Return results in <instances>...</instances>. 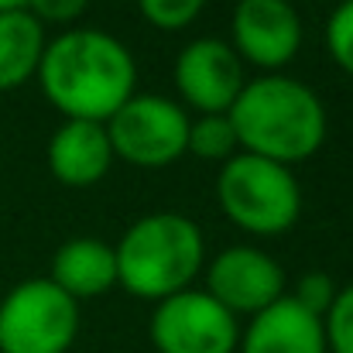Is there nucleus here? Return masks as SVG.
<instances>
[{
	"instance_id": "f257e3e1",
	"label": "nucleus",
	"mask_w": 353,
	"mask_h": 353,
	"mask_svg": "<svg viewBox=\"0 0 353 353\" xmlns=\"http://www.w3.org/2000/svg\"><path fill=\"white\" fill-rule=\"evenodd\" d=\"M34 79L65 120L107 123L137 90V62L117 34L69 28L45 45Z\"/></svg>"
},
{
	"instance_id": "f03ea898",
	"label": "nucleus",
	"mask_w": 353,
	"mask_h": 353,
	"mask_svg": "<svg viewBox=\"0 0 353 353\" xmlns=\"http://www.w3.org/2000/svg\"><path fill=\"white\" fill-rule=\"evenodd\" d=\"M227 117L240 151L285 168L312 158L326 141V107L319 93L285 72H264L243 83Z\"/></svg>"
},
{
	"instance_id": "7ed1b4c3",
	"label": "nucleus",
	"mask_w": 353,
	"mask_h": 353,
	"mask_svg": "<svg viewBox=\"0 0 353 353\" xmlns=\"http://www.w3.org/2000/svg\"><path fill=\"white\" fill-rule=\"evenodd\" d=\"M114 254L120 288H127L134 299L161 302L192 288L206 264V240L196 220L165 210L134 220Z\"/></svg>"
},
{
	"instance_id": "20e7f679",
	"label": "nucleus",
	"mask_w": 353,
	"mask_h": 353,
	"mask_svg": "<svg viewBox=\"0 0 353 353\" xmlns=\"http://www.w3.org/2000/svg\"><path fill=\"white\" fill-rule=\"evenodd\" d=\"M223 216L250 236H281L299 223L302 185L292 168L236 151L216 175Z\"/></svg>"
},
{
	"instance_id": "39448f33",
	"label": "nucleus",
	"mask_w": 353,
	"mask_h": 353,
	"mask_svg": "<svg viewBox=\"0 0 353 353\" xmlns=\"http://www.w3.org/2000/svg\"><path fill=\"white\" fill-rule=\"evenodd\" d=\"M79 302L48 278H28L0 299V353H69Z\"/></svg>"
},
{
	"instance_id": "423d86ee",
	"label": "nucleus",
	"mask_w": 353,
	"mask_h": 353,
	"mask_svg": "<svg viewBox=\"0 0 353 353\" xmlns=\"http://www.w3.org/2000/svg\"><path fill=\"white\" fill-rule=\"evenodd\" d=\"M103 127L114 158L134 168L175 165L189 144V114L182 103L154 93H134Z\"/></svg>"
},
{
	"instance_id": "0eeeda50",
	"label": "nucleus",
	"mask_w": 353,
	"mask_h": 353,
	"mask_svg": "<svg viewBox=\"0 0 353 353\" xmlns=\"http://www.w3.org/2000/svg\"><path fill=\"white\" fill-rule=\"evenodd\" d=\"M148 336L158 353H236L240 326L210 292L185 288L154 302Z\"/></svg>"
},
{
	"instance_id": "6e6552de",
	"label": "nucleus",
	"mask_w": 353,
	"mask_h": 353,
	"mask_svg": "<svg viewBox=\"0 0 353 353\" xmlns=\"http://www.w3.org/2000/svg\"><path fill=\"white\" fill-rule=\"evenodd\" d=\"M305 28L292 0H236L230 17V48L240 62L281 72L302 48Z\"/></svg>"
},
{
	"instance_id": "1a4fd4ad",
	"label": "nucleus",
	"mask_w": 353,
	"mask_h": 353,
	"mask_svg": "<svg viewBox=\"0 0 353 353\" xmlns=\"http://www.w3.org/2000/svg\"><path fill=\"white\" fill-rule=\"evenodd\" d=\"M230 316H257L285 295L281 264L261 247L234 243L206 268V288Z\"/></svg>"
},
{
	"instance_id": "9d476101",
	"label": "nucleus",
	"mask_w": 353,
	"mask_h": 353,
	"mask_svg": "<svg viewBox=\"0 0 353 353\" xmlns=\"http://www.w3.org/2000/svg\"><path fill=\"white\" fill-rule=\"evenodd\" d=\"M172 83L182 103L203 117V114H227L247 79H243V62L236 59L230 41L196 38L175 55Z\"/></svg>"
},
{
	"instance_id": "9b49d317",
	"label": "nucleus",
	"mask_w": 353,
	"mask_h": 353,
	"mask_svg": "<svg viewBox=\"0 0 353 353\" xmlns=\"http://www.w3.org/2000/svg\"><path fill=\"white\" fill-rule=\"evenodd\" d=\"M45 158H48V172L55 175V182L69 189H90L100 179H107L114 165V148H110L103 123L62 120L45 148Z\"/></svg>"
},
{
	"instance_id": "f8f14e48",
	"label": "nucleus",
	"mask_w": 353,
	"mask_h": 353,
	"mask_svg": "<svg viewBox=\"0 0 353 353\" xmlns=\"http://www.w3.org/2000/svg\"><path fill=\"white\" fill-rule=\"evenodd\" d=\"M236 353H330L323 319L305 312L295 299L281 295L264 312L250 316Z\"/></svg>"
},
{
	"instance_id": "ddd939ff",
	"label": "nucleus",
	"mask_w": 353,
	"mask_h": 353,
	"mask_svg": "<svg viewBox=\"0 0 353 353\" xmlns=\"http://www.w3.org/2000/svg\"><path fill=\"white\" fill-rule=\"evenodd\" d=\"M69 299H97L117 285V254L110 243L97 236H72L52 257V274Z\"/></svg>"
},
{
	"instance_id": "4468645a",
	"label": "nucleus",
	"mask_w": 353,
	"mask_h": 353,
	"mask_svg": "<svg viewBox=\"0 0 353 353\" xmlns=\"http://www.w3.org/2000/svg\"><path fill=\"white\" fill-rule=\"evenodd\" d=\"M45 45V24L31 17L24 7L0 14V93L34 79Z\"/></svg>"
},
{
	"instance_id": "2eb2a0df",
	"label": "nucleus",
	"mask_w": 353,
	"mask_h": 353,
	"mask_svg": "<svg viewBox=\"0 0 353 353\" xmlns=\"http://www.w3.org/2000/svg\"><path fill=\"white\" fill-rule=\"evenodd\" d=\"M189 154L203 158V161H230L236 151V134L227 114H203V117L189 120Z\"/></svg>"
},
{
	"instance_id": "dca6fc26",
	"label": "nucleus",
	"mask_w": 353,
	"mask_h": 353,
	"mask_svg": "<svg viewBox=\"0 0 353 353\" xmlns=\"http://www.w3.org/2000/svg\"><path fill=\"white\" fill-rule=\"evenodd\" d=\"M206 0H137L141 17L158 31H182L203 14Z\"/></svg>"
},
{
	"instance_id": "f3484780",
	"label": "nucleus",
	"mask_w": 353,
	"mask_h": 353,
	"mask_svg": "<svg viewBox=\"0 0 353 353\" xmlns=\"http://www.w3.org/2000/svg\"><path fill=\"white\" fill-rule=\"evenodd\" d=\"M323 333L330 353H353V281L336 292L333 305L326 309Z\"/></svg>"
},
{
	"instance_id": "a211bd4d",
	"label": "nucleus",
	"mask_w": 353,
	"mask_h": 353,
	"mask_svg": "<svg viewBox=\"0 0 353 353\" xmlns=\"http://www.w3.org/2000/svg\"><path fill=\"white\" fill-rule=\"evenodd\" d=\"M326 52L330 59L353 76V0H340L326 21Z\"/></svg>"
},
{
	"instance_id": "6ab92c4d",
	"label": "nucleus",
	"mask_w": 353,
	"mask_h": 353,
	"mask_svg": "<svg viewBox=\"0 0 353 353\" xmlns=\"http://www.w3.org/2000/svg\"><path fill=\"white\" fill-rule=\"evenodd\" d=\"M336 281L326 274V271H305L299 281H295V292L288 295V299H295L305 312H312V316H326V309L333 305V299H336Z\"/></svg>"
},
{
	"instance_id": "aec40b11",
	"label": "nucleus",
	"mask_w": 353,
	"mask_h": 353,
	"mask_svg": "<svg viewBox=\"0 0 353 353\" xmlns=\"http://www.w3.org/2000/svg\"><path fill=\"white\" fill-rule=\"evenodd\" d=\"M86 3L90 0H28L24 10L38 17L41 24H69L86 14Z\"/></svg>"
},
{
	"instance_id": "412c9836",
	"label": "nucleus",
	"mask_w": 353,
	"mask_h": 353,
	"mask_svg": "<svg viewBox=\"0 0 353 353\" xmlns=\"http://www.w3.org/2000/svg\"><path fill=\"white\" fill-rule=\"evenodd\" d=\"M24 3H28V0H0V14H3V10H21Z\"/></svg>"
}]
</instances>
